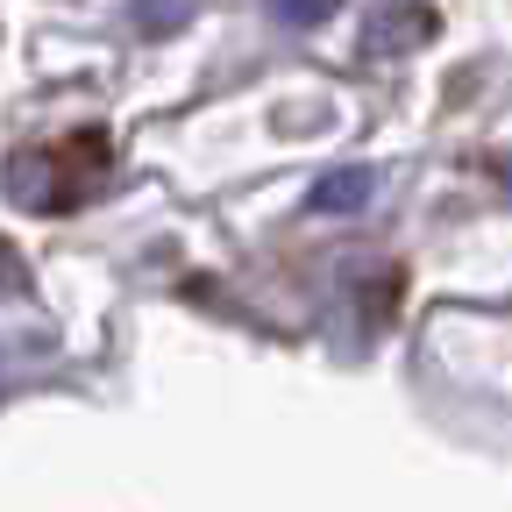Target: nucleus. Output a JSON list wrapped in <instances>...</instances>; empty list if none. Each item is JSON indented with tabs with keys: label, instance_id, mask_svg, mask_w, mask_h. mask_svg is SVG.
<instances>
[{
	"label": "nucleus",
	"instance_id": "obj_3",
	"mask_svg": "<svg viewBox=\"0 0 512 512\" xmlns=\"http://www.w3.org/2000/svg\"><path fill=\"white\" fill-rule=\"evenodd\" d=\"M271 15H278V22H299V29H313V22L342 15V0H271Z\"/></svg>",
	"mask_w": 512,
	"mask_h": 512
},
{
	"label": "nucleus",
	"instance_id": "obj_1",
	"mask_svg": "<svg viewBox=\"0 0 512 512\" xmlns=\"http://www.w3.org/2000/svg\"><path fill=\"white\" fill-rule=\"evenodd\" d=\"M427 36H434V8H420V0L406 8V0H399V8H384V15L363 29V50H370V57H399V50L427 43Z\"/></svg>",
	"mask_w": 512,
	"mask_h": 512
},
{
	"label": "nucleus",
	"instance_id": "obj_2",
	"mask_svg": "<svg viewBox=\"0 0 512 512\" xmlns=\"http://www.w3.org/2000/svg\"><path fill=\"white\" fill-rule=\"evenodd\" d=\"M370 171H328V178H320V192H313V207L320 214H342V207H363L370 200Z\"/></svg>",
	"mask_w": 512,
	"mask_h": 512
}]
</instances>
